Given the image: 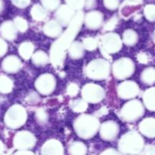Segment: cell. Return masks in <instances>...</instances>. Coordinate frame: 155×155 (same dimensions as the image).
<instances>
[{"instance_id": "obj_1", "label": "cell", "mask_w": 155, "mask_h": 155, "mask_svg": "<svg viewBox=\"0 0 155 155\" xmlns=\"http://www.w3.org/2000/svg\"><path fill=\"white\" fill-rule=\"evenodd\" d=\"M12 82L4 76L0 77V92H8L12 87Z\"/></svg>"}, {"instance_id": "obj_2", "label": "cell", "mask_w": 155, "mask_h": 155, "mask_svg": "<svg viewBox=\"0 0 155 155\" xmlns=\"http://www.w3.org/2000/svg\"><path fill=\"white\" fill-rule=\"evenodd\" d=\"M6 49H7V46H6L5 42L2 41V39H0V56L3 55L5 53Z\"/></svg>"}, {"instance_id": "obj_4", "label": "cell", "mask_w": 155, "mask_h": 155, "mask_svg": "<svg viewBox=\"0 0 155 155\" xmlns=\"http://www.w3.org/2000/svg\"><path fill=\"white\" fill-rule=\"evenodd\" d=\"M2 6H3L2 1V0H0V12H1L2 9Z\"/></svg>"}, {"instance_id": "obj_3", "label": "cell", "mask_w": 155, "mask_h": 155, "mask_svg": "<svg viewBox=\"0 0 155 155\" xmlns=\"http://www.w3.org/2000/svg\"><path fill=\"white\" fill-rule=\"evenodd\" d=\"M13 2L17 5H21L22 6H25L27 5V3L30 2V0H13Z\"/></svg>"}, {"instance_id": "obj_5", "label": "cell", "mask_w": 155, "mask_h": 155, "mask_svg": "<svg viewBox=\"0 0 155 155\" xmlns=\"http://www.w3.org/2000/svg\"><path fill=\"white\" fill-rule=\"evenodd\" d=\"M2 142H0V153L2 152Z\"/></svg>"}]
</instances>
